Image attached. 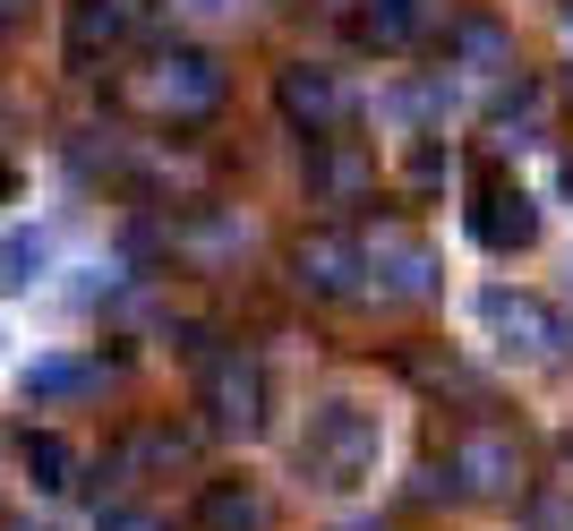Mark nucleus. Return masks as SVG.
<instances>
[{
  "mask_svg": "<svg viewBox=\"0 0 573 531\" xmlns=\"http://www.w3.org/2000/svg\"><path fill=\"white\" fill-rule=\"evenodd\" d=\"M488 215H471V232L488 240V249H531L540 240V215H531V198H506V189H488Z\"/></svg>",
  "mask_w": 573,
  "mask_h": 531,
  "instance_id": "obj_1",
  "label": "nucleus"
},
{
  "mask_svg": "<svg viewBox=\"0 0 573 531\" xmlns=\"http://www.w3.org/2000/svg\"><path fill=\"white\" fill-rule=\"evenodd\" d=\"M215 403H223L215 420L249 437V429H257V403H265V386H257V368H249V361H231V368H223V386H215Z\"/></svg>",
  "mask_w": 573,
  "mask_h": 531,
  "instance_id": "obj_2",
  "label": "nucleus"
},
{
  "mask_svg": "<svg viewBox=\"0 0 573 531\" xmlns=\"http://www.w3.org/2000/svg\"><path fill=\"white\" fill-rule=\"evenodd\" d=\"M283 112L291 121H334V86H325L317 69H291L283 77Z\"/></svg>",
  "mask_w": 573,
  "mask_h": 531,
  "instance_id": "obj_3",
  "label": "nucleus"
},
{
  "mask_svg": "<svg viewBox=\"0 0 573 531\" xmlns=\"http://www.w3.org/2000/svg\"><path fill=\"white\" fill-rule=\"evenodd\" d=\"M300 266H317V292H343V283H351V249H343V240H317V249H300Z\"/></svg>",
  "mask_w": 573,
  "mask_h": 531,
  "instance_id": "obj_4",
  "label": "nucleus"
},
{
  "mask_svg": "<svg viewBox=\"0 0 573 531\" xmlns=\"http://www.w3.org/2000/svg\"><path fill=\"white\" fill-rule=\"evenodd\" d=\"M206 514H215V531H257V523H265V506H257L249 489H223V498L206 506Z\"/></svg>",
  "mask_w": 573,
  "mask_h": 531,
  "instance_id": "obj_5",
  "label": "nucleus"
}]
</instances>
